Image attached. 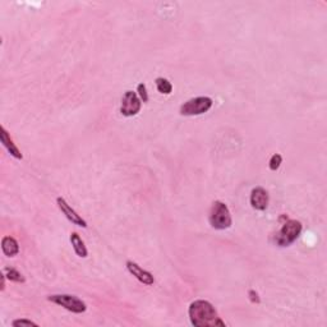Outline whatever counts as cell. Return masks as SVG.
I'll list each match as a JSON object with an SVG mask.
<instances>
[{
  "label": "cell",
  "instance_id": "cell-1",
  "mask_svg": "<svg viewBox=\"0 0 327 327\" xmlns=\"http://www.w3.org/2000/svg\"><path fill=\"white\" fill-rule=\"evenodd\" d=\"M190 323L196 327H215V326H225V322L219 317L215 307L207 301H195L190 303L189 309Z\"/></svg>",
  "mask_w": 327,
  "mask_h": 327
},
{
  "label": "cell",
  "instance_id": "cell-2",
  "mask_svg": "<svg viewBox=\"0 0 327 327\" xmlns=\"http://www.w3.org/2000/svg\"><path fill=\"white\" fill-rule=\"evenodd\" d=\"M208 221H210V225L216 230H225V229L230 228L233 220H231L228 206L221 201H215L208 213Z\"/></svg>",
  "mask_w": 327,
  "mask_h": 327
},
{
  "label": "cell",
  "instance_id": "cell-3",
  "mask_svg": "<svg viewBox=\"0 0 327 327\" xmlns=\"http://www.w3.org/2000/svg\"><path fill=\"white\" fill-rule=\"evenodd\" d=\"M302 229H303V225H302L301 221L286 220L283 224V228L276 233L275 243L279 247H289L299 238Z\"/></svg>",
  "mask_w": 327,
  "mask_h": 327
},
{
  "label": "cell",
  "instance_id": "cell-4",
  "mask_svg": "<svg viewBox=\"0 0 327 327\" xmlns=\"http://www.w3.org/2000/svg\"><path fill=\"white\" fill-rule=\"evenodd\" d=\"M212 99L207 96L195 97L188 100L187 102L180 106V115L183 117H195V115H202L207 113L212 107Z\"/></svg>",
  "mask_w": 327,
  "mask_h": 327
},
{
  "label": "cell",
  "instance_id": "cell-5",
  "mask_svg": "<svg viewBox=\"0 0 327 327\" xmlns=\"http://www.w3.org/2000/svg\"><path fill=\"white\" fill-rule=\"evenodd\" d=\"M47 301L52 302V303L62 306L67 311L72 312V313H84L86 312L87 306L85 302L80 301L79 298L74 295H69V294H55V295L47 296Z\"/></svg>",
  "mask_w": 327,
  "mask_h": 327
},
{
  "label": "cell",
  "instance_id": "cell-6",
  "mask_svg": "<svg viewBox=\"0 0 327 327\" xmlns=\"http://www.w3.org/2000/svg\"><path fill=\"white\" fill-rule=\"evenodd\" d=\"M142 101L138 95L133 91H127L122 97V105H120V113L124 117H134L140 113Z\"/></svg>",
  "mask_w": 327,
  "mask_h": 327
},
{
  "label": "cell",
  "instance_id": "cell-7",
  "mask_svg": "<svg viewBox=\"0 0 327 327\" xmlns=\"http://www.w3.org/2000/svg\"><path fill=\"white\" fill-rule=\"evenodd\" d=\"M57 203H58V207L60 208V211L64 213L65 217H67L70 223H73L74 225H77V226H80V228H87L86 220H85V219H82V216L78 215V213L75 212L72 207H70L69 203H68L64 198L58 197Z\"/></svg>",
  "mask_w": 327,
  "mask_h": 327
},
{
  "label": "cell",
  "instance_id": "cell-8",
  "mask_svg": "<svg viewBox=\"0 0 327 327\" xmlns=\"http://www.w3.org/2000/svg\"><path fill=\"white\" fill-rule=\"evenodd\" d=\"M251 206L257 211H265L268 206V193L265 188L256 187L251 192Z\"/></svg>",
  "mask_w": 327,
  "mask_h": 327
},
{
  "label": "cell",
  "instance_id": "cell-9",
  "mask_svg": "<svg viewBox=\"0 0 327 327\" xmlns=\"http://www.w3.org/2000/svg\"><path fill=\"white\" fill-rule=\"evenodd\" d=\"M127 268L140 283L145 284V285H153V283H155V279H153L152 274L143 270L140 265H137V263L133 262V261H128Z\"/></svg>",
  "mask_w": 327,
  "mask_h": 327
},
{
  "label": "cell",
  "instance_id": "cell-10",
  "mask_svg": "<svg viewBox=\"0 0 327 327\" xmlns=\"http://www.w3.org/2000/svg\"><path fill=\"white\" fill-rule=\"evenodd\" d=\"M0 141H2V143H3L4 147L8 150V152L11 153L12 156H13L14 158H17V160H22V153L21 151L18 150V147H17L16 145H14L13 140L11 138V135H9V133L7 132V129L4 127L0 128Z\"/></svg>",
  "mask_w": 327,
  "mask_h": 327
},
{
  "label": "cell",
  "instance_id": "cell-11",
  "mask_svg": "<svg viewBox=\"0 0 327 327\" xmlns=\"http://www.w3.org/2000/svg\"><path fill=\"white\" fill-rule=\"evenodd\" d=\"M2 250L7 257H14L19 252V244L12 236H4L2 239Z\"/></svg>",
  "mask_w": 327,
  "mask_h": 327
},
{
  "label": "cell",
  "instance_id": "cell-12",
  "mask_svg": "<svg viewBox=\"0 0 327 327\" xmlns=\"http://www.w3.org/2000/svg\"><path fill=\"white\" fill-rule=\"evenodd\" d=\"M70 243H72V247L74 250L75 255L80 258H86L89 256V251H87L86 246H85V241L82 240L79 235L77 233H72L70 234L69 238Z\"/></svg>",
  "mask_w": 327,
  "mask_h": 327
},
{
  "label": "cell",
  "instance_id": "cell-13",
  "mask_svg": "<svg viewBox=\"0 0 327 327\" xmlns=\"http://www.w3.org/2000/svg\"><path fill=\"white\" fill-rule=\"evenodd\" d=\"M155 84H156V89H157V91L160 92V94H162V95H170V94H172L173 85L170 84V82L167 79V78H162V77L156 78Z\"/></svg>",
  "mask_w": 327,
  "mask_h": 327
},
{
  "label": "cell",
  "instance_id": "cell-14",
  "mask_svg": "<svg viewBox=\"0 0 327 327\" xmlns=\"http://www.w3.org/2000/svg\"><path fill=\"white\" fill-rule=\"evenodd\" d=\"M4 275L7 276L8 280L13 281V283H24V281H26L23 275H22L18 270H16V268L6 267L4 268Z\"/></svg>",
  "mask_w": 327,
  "mask_h": 327
},
{
  "label": "cell",
  "instance_id": "cell-15",
  "mask_svg": "<svg viewBox=\"0 0 327 327\" xmlns=\"http://www.w3.org/2000/svg\"><path fill=\"white\" fill-rule=\"evenodd\" d=\"M281 162H283V157H281L280 153H275V155L271 156L270 161H268V168H270V170H272V172H276V170L280 168Z\"/></svg>",
  "mask_w": 327,
  "mask_h": 327
},
{
  "label": "cell",
  "instance_id": "cell-16",
  "mask_svg": "<svg viewBox=\"0 0 327 327\" xmlns=\"http://www.w3.org/2000/svg\"><path fill=\"white\" fill-rule=\"evenodd\" d=\"M137 92L138 96H140L141 101L143 102H148V94H147V89H146L145 84H140L137 86Z\"/></svg>",
  "mask_w": 327,
  "mask_h": 327
},
{
  "label": "cell",
  "instance_id": "cell-17",
  "mask_svg": "<svg viewBox=\"0 0 327 327\" xmlns=\"http://www.w3.org/2000/svg\"><path fill=\"white\" fill-rule=\"evenodd\" d=\"M12 324L13 326H39V324L36 323V322L31 321V319H26V318H22V319H16V321L12 322Z\"/></svg>",
  "mask_w": 327,
  "mask_h": 327
},
{
  "label": "cell",
  "instance_id": "cell-18",
  "mask_svg": "<svg viewBox=\"0 0 327 327\" xmlns=\"http://www.w3.org/2000/svg\"><path fill=\"white\" fill-rule=\"evenodd\" d=\"M248 296H250V301L252 302V303H255V304H260L261 303L260 295H258L257 291L253 290V289H251V290L248 291Z\"/></svg>",
  "mask_w": 327,
  "mask_h": 327
},
{
  "label": "cell",
  "instance_id": "cell-19",
  "mask_svg": "<svg viewBox=\"0 0 327 327\" xmlns=\"http://www.w3.org/2000/svg\"><path fill=\"white\" fill-rule=\"evenodd\" d=\"M6 278L7 276L4 275V272L2 274V291H4V289H6Z\"/></svg>",
  "mask_w": 327,
  "mask_h": 327
}]
</instances>
